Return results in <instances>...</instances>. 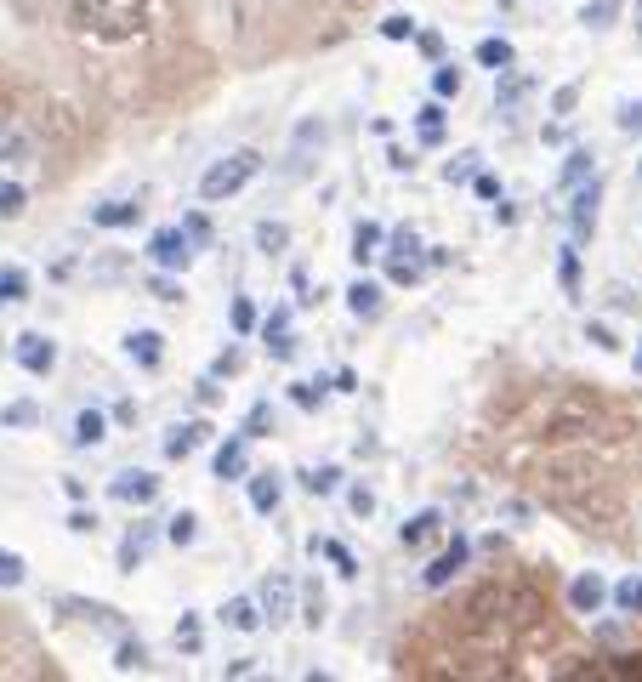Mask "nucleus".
I'll return each instance as SVG.
<instances>
[{
    "mask_svg": "<svg viewBox=\"0 0 642 682\" xmlns=\"http://www.w3.org/2000/svg\"><path fill=\"white\" fill-rule=\"evenodd\" d=\"M148 17V0H69V24L80 34H97L120 46V40H137Z\"/></svg>",
    "mask_w": 642,
    "mask_h": 682,
    "instance_id": "1",
    "label": "nucleus"
},
{
    "mask_svg": "<svg viewBox=\"0 0 642 682\" xmlns=\"http://www.w3.org/2000/svg\"><path fill=\"white\" fill-rule=\"evenodd\" d=\"M256 170H262V154H256V148H239V154H228V160H217V165L205 170V177H199V194H205L210 205H222V200L239 194Z\"/></svg>",
    "mask_w": 642,
    "mask_h": 682,
    "instance_id": "2",
    "label": "nucleus"
},
{
    "mask_svg": "<svg viewBox=\"0 0 642 682\" xmlns=\"http://www.w3.org/2000/svg\"><path fill=\"white\" fill-rule=\"evenodd\" d=\"M591 426H597V410H591V404L563 398L558 410H551V415L540 421V433H534V438H546V443H558V438H586Z\"/></svg>",
    "mask_w": 642,
    "mask_h": 682,
    "instance_id": "3",
    "label": "nucleus"
},
{
    "mask_svg": "<svg viewBox=\"0 0 642 682\" xmlns=\"http://www.w3.org/2000/svg\"><path fill=\"white\" fill-rule=\"evenodd\" d=\"M148 256H154V268L177 273V268H188V262H194V239H188L182 228H160L154 239H148Z\"/></svg>",
    "mask_w": 642,
    "mask_h": 682,
    "instance_id": "4",
    "label": "nucleus"
},
{
    "mask_svg": "<svg viewBox=\"0 0 642 682\" xmlns=\"http://www.w3.org/2000/svg\"><path fill=\"white\" fill-rule=\"evenodd\" d=\"M466 558H472V546H466V535H455V541H449V546L438 551V558H433V563H426V569H421V580H426V586H433V591H443V586H449V580H455V574L466 569Z\"/></svg>",
    "mask_w": 642,
    "mask_h": 682,
    "instance_id": "5",
    "label": "nucleus"
},
{
    "mask_svg": "<svg viewBox=\"0 0 642 682\" xmlns=\"http://www.w3.org/2000/svg\"><path fill=\"white\" fill-rule=\"evenodd\" d=\"M17 365H24L29 375H52V365H57V341L40 336V330H24V336H17Z\"/></svg>",
    "mask_w": 642,
    "mask_h": 682,
    "instance_id": "6",
    "label": "nucleus"
},
{
    "mask_svg": "<svg viewBox=\"0 0 642 682\" xmlns=\"http://www.w3.org/2000/svg\"><path fill=\"white\" fill-rule=\"evenodd\" d=\"M290 614H296V580H290V574H273V580L262 586V620L285 626Z\"/></svg>",
    "mask_w": 642,
    "mask_h": 682,
    "instance_id": "7",
    "label": "nucleus"
},
{
    "mask_svg": "<svg viewBox=\"0 0 642 682\" xmlns=\"http://www.w3.org/2000/svg\"><path fill=\"white\" fill-rule=\"evenodd\" d=\"M109 495L120 501V506H148L160 495V478L154 473H120L114 483H109Z\"/></svg>",
    "mask_w": 642,
    "mask_h": 682,
    "instance_id": "8",
    "label": "nucleus"
},
{
    "mask_svg": "<svg viewBox=\"0 0 642 682\" xmlns=\"http://www.w3.org/2000/svg\"><path fill=\"white\" fill-rule=\"evenodd\" d=\"M603 603H608V580L603 574H574L569 580V609L574 614H597Z\"/></svg>",
    "mask_w": 642,
    "mask_h": 682,
    "instance_id": "9",
    "label": "nucleus"
},
{
    "mask_svg": "<svg viewBox=\"0 0 642 682\" xmlns=\"http://www.w3.org/2000/svg\"><path fill=\"white\" fill-rule=\"evenodd\" d=\"M597 200H603V188H597V182H580V188H574V200H569L574 239H591V228H597Z\"/></svg>",
    "mask_w": 642,
    "mask_h": 682,
    "instance_id": "10",
    "label": "nucleus"
},
{
    "mask_svg": "<svg viewBox=\"0 0 642 682\" xmlns=\"http://www.w3.org/2000/svg\"><path fill=\"white\" fill-rule=\"evenodd\" d=\"M256 330H262V341H268V353H273V358H296L290 307H273V313H268V318H262V325H256Z\"/></svg>",
    "mask_w": 642,
    "mask_h": 682,
    "instance_id": "11",
    "label": "nucleus"
},
{
    "mask_svg": "<svg viewBox=\"0 0 642 682\" xmlns=\"http://www.w3.org/2000/svg\"><path fill=\"white\" fill-rule=\"evenodd\" d=\"M205 438H210V421H182V426H170V438H165V461H188Z\"/></svg>",
    "mask_w": 642,
    "mask_h": 682,
    "instance_id": "12",
    "label": "nucleus"
},
{
    "mask_svg": "<svg viewBox=\"0 0 642 682\" xmlns=\"http://www.w3.org/2000/svg\"><path fill=\"white\" fill-rule=\"evenodd\" d=\"M443 132H449L443 102H438V97H433V102H421V109H415V137H421L426 148H438V142H443Z\"/></svg>",
    "mask_w": 642,
    "mask_h": 682,
    "instance_id": "13",
    "label": "nucleus"
},
{
    "mask_svg": "<svg viewBox=\"0 0 642 682\" xmlns=\"http://www.w3.org/2000/svg\"><path fill=\"white\" fill-rule=\"evenodd\" d=\"M222 626H233V631H262L268 620H262V603H250V597H228L222 603Z\"/></svg>",
    "mask_w": 642,
    "mask_h": 682,
    "instance_id": "14",
    "label": "nucleus"
},
{
    "mask_svg": "<svg viewBox=\"0 0 642 682\" xmlns=\"http://www.w3.org/2000/svg\"><path fill=\"white\" fill-rule=\"evenodd\" d=\"M245 483H250V506L262 512V518H268V512H279V501H285L279 473H256V478H245Z\"/></svg>",
    "mask_w": 642,
    "mask_h": 682,
    "instance_id": "15",
    "label": "nucleus"
},
{
    "mask_svg": "<svg viewBox=\"0 0 642 682\" xmlns=\"http://www.w3.org/2000/svg\"><path fill=\"white\" fill-rule=\"evenodd\" d=\"M125 353H131L142 370H160V358H165V341H160L154 330H131V336H125Z\"/></svg>",
    "mask_w": 642,
    "mask_h": 682,
    "instance_id": "16",
    "label": "nucleus"
},
{
    "mask_svg": "<svg viewBox=\"0 0 642 682\" xmlns=\"http://www.w3.org/2000/svg\"><path fill=\"white\" fill-rule=\"evenodd\" d=\"M245 433L239 438H228V443H217V461H210V466H217V478L228 483V478H245Z\"/></svg>",
    "mask_w": 642,
    "mask_h": 682,
    "instance_id": "17",
    "label": "nucleus"
},
{
    "mask_svg": "<svg viewBox=\"0 0 642 682\" xmlns=\"http://www.w3.org/2000/svg\"><path fill=\"white\" fill-rule=\"evenodd\" d=\"M478 69H495V74H506L511 69V57H518V52H511V40H501V34H489V40H478Z\"/></svg>",
    "mask_w": 642,
    "mask_h": 682,
    "instance_id": "18",
    "label": "nucleus"
},
{
    "mask_svg": "<svg viewBox=\"0 0 642 682\" xmlns=\"http://www.w3.org/2000/svg\"><path fill=\"white\" fill-rule=\"evenodd\" d=\"M142 217V205H131V200H109V205H92V222L97 228H131Z\"/></svg>",
    "mask_w": 642,
    "mask_h": 682,
    "instance_id": "19",
    "label": "nucleus"
},
{
    "mask_svg": "<svg viewBox=\"0 0 642 682\" xmlns=\"http://www.w3.org/2000/svg\"><path fill=\"white\" fill-rule=\"evenodd\" d=\"M347 307H353L358 318H381V285L353 279V285H347Z\"/></svg>",
    "mask_w": 642,
    "mask_h": 682,
    "instance_id": "20",
    "label": "nucleus"
},
{
    "mask_svg": "<svg viewBox=\"0 0 642 682\" xmlns=\"http://www.w3.org/2000/svg\"><path fill=\"white\" fill-rule=\"evenodd\" d=\"M438 529H443V518H438V512H415V518L398 529V541H404V546H426V541L438 535Z\"/></svg>",
    "mask_w": 642,
    "mask_h": 682,
    "instance_id": "21",
    "label": "nucleus"
},
{
    "mask_svg": "<svg viewBox=\"0 0 642 682\" xmlns=\"http://www.w3.org/2000/svg\"><path fill=\"white\" fill-rule=\"evenodd\" d=\"M381 239H387V228H381V222H358V228H353V262L364 268V262L381 250Z\"/></svg>",
    "mask_w": 642,
    "mask_h": 682,
    "instance_id": "22",
    "label": "nucleus"
},
{
    "mask_svg": "<svg viewBox=\"0 0 642 682\" xmlns=\"http://www.w3.org/2000/svg\"><path fill=\"white\" fill-rule=\"evenodd\" d=\"M102 433H109V421H102V410H80V415H74V443H80V450H97V443H102Z\"/></svg>",
    "mask_w": 642,
    "mask_h": 682,
    "instance_id": "23",
    "label": "nucleus"
},
{
    "mask_svg": "<svg viewBox=\"0 0 642 682\" xmlns=\"http://www.w3.org/2000/svg\"><path fill=\"white\" fill-rule=\"evenodd\" d=\"M313 551L336 563V574H341V580H353V574H358V558H353V551L341 546V541H313Z\"/></svg>",
    "mask_w": 642,
    "mask_h": 682,
    "instance_id": "24",
    "label": "nucleus"
},
{
    "mask_svg": "<svg viewBox=\"0 0 642 682\" xmlns=\"http://www.w3.org/2000/svg\"><path fill=\"white\" fill-rule=\"evenodd\" d=\"M302 489H307V495H336V489H341V466H307Z\"/></svg>",
    "mask_w": 642,
    "mask_h": 682,
    "instance_id": "25",
    "label": "nucleus"
},
{
    "mask_svg": "<svg viewBox=\"0 0 642 682\" xmlns=\"http://www.w3.org/2000/svg\"><path fill=\"white\" fill-rule=\"evenodd\" d=\"M608 597H614L619 614H642V580H637V574H626L619 586H608Z\"/></svg>",
    "mask_w": 642,
    "mask_h": 682,
    "instance_id": "26",
    "label": "nucleus"
},
{
    "mask_svg": "<svg viewBox=\"0 0 642 682\" xmlns=\"http://www.w3.org/2000/svg\"><path fill=\"white\" fill-rule=\"evenodd\" d=\"M165 541L170 546H194L199 541V518H194V512H177V518L165 523Z\"/></svg>",
    "mask_w": 642,
    "mask_h": 682,
    "instance_id": "27",
    "label": "nucleus"
},
{
    "mask_svg": "<svg viewBox=\"0 0 642 682\" xmlns=\"http://www.w3.org/2000/svg\"><path fill=\"white\" fill-rule=\"evenodd\" d=\"M421 273H426L421 256H387V279H393V285H415Z\"/></svg>",
    "mask_w": 642,
    "mask_h": 682,
    "instance_id": "28",
    "label": "nucleus"
},
{
    "mask_svg": "<svg viewBox=\"0 0 642 682\" xmlns=\"http://www.w3.org/2000/svg\"><path fill=\"white\" fill-rule=\"evenodd\" d=\"M433 97L438 102L461 97V69H455V63H438V69H433Z\"/></svg>",
    "mask_w": 642,
    "mask_h": 682,
    "instance_id": "29",
    "label": "nucleus"
},
{
    "mask_svg": "<svg viewBox=\"0 0 642 682\" xmlns=\"http://www.w3.org/2000/svg\"><path fill=\"white\" fill-rule=\"evenodd\" d=\"M142 551H148V529H131V535L120 541V569H125V574H137V563H142Z\"/></svg>",
    "mask_w": 642,
    "mask_h": 682,
    "instance_id": "30",
    "label": "nucleus"
},
{
    "mask_svg": "<svg viewBox=\"0 0 642 682\" xmlns=\"http://www.w3.org/2000/svg\"><path fill=\"white\" fill-rule=\"evenodd\" d=\"M29 296V273L24 268H0V302H24Z\"/></svg>",
    "mask_w": 642,
    "mask_h": 682,
    "instance_id": "31",
    "label": "nucleus"
},
{
    "mask_svg": "<svg viewBox=\"0 0 642 682\" xmlns=\"http://www.w3.org/2000/svg\"><path fill=\"white\" fill-rule=\"evenodd\" d=\"M177 648H182V654H199V648H205L199 614H182V620H177Z\"/></svg>",
    "mask_w": 642,
    "mask_h": 682,
    "instance_id": "32",
    "label": "nucleus"
},
{
    "mask_svg": "<svg viewBox=\"0 0 642 682\" xmlns=\"http://www.w3.org/2000/svg\"><path fill=\"white\" fill-rule=\"evenodd\" d=\"M290 404L296 410H318L325 404V381H290Z\"/></svg>",
    "mask_w": 642,
    "mask_h": 682,
    "instance_id": "33",
    "label": "nucleus"
},
{
    "mask_svg": "<svg viewBox=\"0 0 642 682\" xmlns=\"http://www.w3.org/2000/svg\"><path fill=\"white\" fill-rule=\"evenodd\" d=\"M256 245H262L268 256L285 250V245H290V228H285V222H256Z\"/></svg>",
    "mask_w": 642,
    "mask_h": 682,
    "instance_id": "34",
    "label": "nucleus"
},
{
    "mask_svg": "<svg viewBox=\"0 0 642 682\" xmlns=\"http://www.w3.org/2000/svg\"><path fill=\"white\" fill-rule=\"evenodd\" d=\"M24 205H29V194H24V182H0V217H24Z\"/></svg>",
    "mask_w": 642,
    "mask_h": 682,
    "instance_id": "35",
    "label": "nucleus"
},
{
    "mask_svg": "<svg viewBox=\"0 0 642 682\" xmlns=\"http://www.w3.org/2000/svg\"><path fill=\"white\" fill-rule=\"evenodd\" d=\"M558 279H563L569 296H580V250H563L558 256Z\"/></svg>",
    "mask_w": 642,
    "mask_h": 682,
    "instance_id": "36",
    "label": "nucleus"
},
{
    "mask_svg": "<svg viewBox=\"0 0 642 682\" xmlns=\"http://www.w3.org/2000/svg\"><path fill=\"white\" fill-rule=\"evenodd\" d=\"M614 17H619V0H597V6H586V12H580V24H591V29H608Z\"/></svg>",
    "mask_w": 642,
    "mask_h": 682,
    "instance_id": "37",
    "label": "nucleus"
},
{
    "mask_svg": "<svg viewBox=\"0 0 642 682\" xmlns=\"http://www.w3.org/2000/svg\"><path fill=\"white\" fill-rule=\"evenodd\" d=\"M381 34H387V40H415V17H410V12L381 17Z\"/></svg>",
    "mask_w": 642,
    "mask_h": 682,
    "instance_id": "38",
    "label": "nucleus"
},
{
    "mask_svg": "<svg viewBox=\"0 0 642 682\" xmlns=\"http://www.w3.org/2000/svg\"><path fill=\"white\" fill-rule=\"evenodd\" d=\"M586 170H591V154H586V148H574L569 165H563V188H580V182H586Z\"/></svg>",
    "mask_w": 642,
    "mask_h": 682,
    "instance_id": "39",
    "label": "nucleus"
},
{
    "mask_svg": "<svg viewBox=\"0 0 642 682\" xmlns=\"http://www.w3.org/2000/svg\"><path fill=\"white\" fill-rule=\"evenodd\" d=\"M0 421H6V426H34V421H40V410H34L29 398H17V404H6V410H0Z\"/></svg>",
    "mask_w": 642,
    "mask_h": 682,
    "instance_id": "40",
    "label": "nucleus"
},
{
    "mask_svg": "<svg viewBox=\"0 0 642 682\" xmlns=\"http://www.w3.org/2000/svg\"><path fill=\"white\" fill-rule=\"evenodd\" d=\"M0 586H24V558H17V551H0Z\"/></svg>",
    "mask_w": 642,
    "mask_h": 682,
    "instance_id": "41",
    "label": "nucleus"
},
{
    "mask_svg": "<svg viewBox=\"0 0 642 682\" xmlns=\"http://www.w3.org/2000/svg\"><path fill=\"white\" fill-rule=\"evenodd\" d=\"M142 659H148V648H142V643H120L114 671H142Z\"/></svg>",
    "mask_w": 642,
    "mask_h": 682,
    "instance_id": "42",
    "label": "nucleus"
},
{
    "mask_svg": "<svg viewBox=\"0 0 642 682\" xmlns=\"http://www.w3.org/2000/svg\"><path fill=\"white\" fill-rule=\"evenodd\" d=\"M256 325H262V318H256V307L245 302V296H233V330H239V336H250Z\"/></svg>",
    "mask_w": 642,
    "mask_h": 682,
    "instance_id": "43",
    "label": "nucleus"
},
{
    "mask_svg": "<svg viewBox=\"0 0 642 682\" xmlns=\"http://www.w3.org/2000/svg\"><path fill=\"white\" fill-rule=\"evenodd\" d=\"M466 177H478V154H461L443 165V182H466Z\"/></svg>",
    "mask_w": 642,
    "mask_h": 682,
    "instance_id": "44",
    "label": "nucleus"
},
{
    "mask_svg": "<svg viewBox=\"0 0 642 682\" xmlns=\"http://www.w3.org/2000/svg\"><path fill=\"white\" fill-rule=\"evenodd\" d=\"M148 290H154V296H160V302H182V285H177V279H170V273H165V268L154 273V279H148Z\"/></svg>",
    "mask_w": 642,
    "mask_h": 682,
    "instance_id": "45",
    "label": "nucleus"
},
{
    "mask_svg": "<svg viewBox=\"0 0 642 682\" xmlns=\"http://www.w3.org/2000/svg\"><path fill=\"white\" fill-rule=\"evenodd\" d=\"M239 370H245V353H239V347L217 353V365H210V375H217V381H222V375H239Z\"/></svg>",
    "mask_w": 642,
    "mask_h": 682,
    "instance_id": "46",
    "label": "nucleus"
},
{
    "mask_svg": "<svg viewBox=\"0 0 642 682\" xmlns=\"http://www.w3.org/2000/svg\"><path fill=\"white\" fill-rule=\"evenodd\" d=\"M268 426H273V410H268V404H256L250 421H245V438H268Z\"/></svg>",
    "mask_w": 642,
    "mask_h": 682,
    "instance_id": "47",
    "label": "nucleus"
},
{
    "mask_svg": "<svg viewBox=\"0 0 642 682\" xmlns=\"http://www.w3.org/2000/svg\"><path fill=\"white\" fill-rule=\"evenodd\" d=\"M347 506L358 512V518H370V512H375V495H370L364 483H353V489H347Z\"/></svg>",
    "mask_w": 642,
    "mask_h": 682,
    "instance_id": "48",
    "label": "nucleus"
},
{
    "mask_svg": "<svg viewBox=\"0 0 642 682\" xmlns=\"http://www.w3.org/2000/svg\"><path fill=\"white\" fill-rule=\"evenodd\" d=\"M421 239H415V228H393V256H415Z\"/></svg>",
    "mask_w": 642,
    "mask_h": 682,
    "instance_id": "49",
    "label": "nucleus"
},
{
    "mask_svg": "<svg viewBox=\"0 0 642 682\" xmlns=\"http://www.w3.org/2000/svg\"><path fill=\"white\" fill-rule=\"evenodd\" d=\"M302 620L318 631V626H325V591H307V609H302Z\"/></svg>",
    "mask_w": 642,
    "mask_h": 682,
    "instance_id": "50",
    "label": "nucleus"
},
{
    "mask_svg": "<svg viewBox=\"0 0 642 682\" xmlns=\"http://www.w3.org/2000/svg\"><path fill=\"white\" fill-rule=\"evenodd\" d=\"M586 341H591V347H603V353H614V347H619L608 325H586Z\"/></svg>",
    "mask_w": 642,
    "mask_h": 682,
    "instance_id": "51",
    "label": "nucleus"
},
{
    "mask_svg": "<svg viewBox=\"0 0 642 682\" xmlns=\"http://www.w3.org/2000/svg\"><path fill=\"white\" fill-rule=\"evenodd\" d=\"M472 188H478V200H501V177H489V170H478Z\"/></svg>",
    "mask_w": 642,
    "mask_h": 682,
    "instance_id": "52",
    "label": "nucleus"
},
{
    "mask_svg": "<svg viewBox=\"0 0 642 682\" xmlns=\"http://www.w3.org/2000/svg\"><path fill=\"white\" fill-rule=\"evenodd\" d=\"M182 233H188V239H194V245H199V239H210V222H205V217H199V210H194V217H182Z\"/></svg>",
    "mask_w": 642,
    "mask_h": 682,
    "instance_id": "53",
    "label": "nucleus"
},
{
    "mask_svg": "<svg viewBox=\"0 0 642 682\" xmlns=\"http://www.w3.org/2000/svg\"><path fill=\"white\" fill-rule=\"evenodd\" d=\"M69 529H74V535H92V529H97V512H69Z\"/></svg>",
    "mask_w": 642,
    "mask_h": 682,
    "instance_id": "54",
    "label": "nucleus"
},
{
    "mask_svg": "<svg viewBox=\"0 0 642 682\" xmlns=\"http://www.w3.org/2000/svg\"><path fill=\"white\" fill-rule=\"evenodd\" d=\"M415 46H421L426 57H443V34H433V29H426V34H421V29H415Z\"/></svg>",
    "mask_w": 642,
    "mask_h": 682,
    "instance_id": "55",
    "label": "nucleus"
},
{
    "mask_svg": "<svg viewBox=\"0 0 642 682\" xmlns=\"http://www.w3.org/2000/svg\"><path fill=\"white\" fill-rule=\"evenodd\" d=\"M608 671H614V677H642V654H626V659H614Z\"/></svg>",
    "mask_w": 642,
    "mask_h": 682,
    "instance_id": "56",
    "label": "nucleus"
},
{
    "mask_svg": "<svg viewBox=\"0 0 642 682\" xmlns=\"http://www.w3.org/2000/svg\"><path fill=\"white\" fill-rule=\"evenodd\" d=\"M619 125H626V132H642V102H631V109L619 114Z\"/></svg>",
    "mask_w": 642,
    "mask_h": 682,
    "instance_id": "57",
    "label": "nucleus"
},
{
    "mask_svg": "<svg viewBox=\"0 0 642 682\" xmlns=\"http://www.w3.org/2000/svg\"><path fill=\"white\" fill-rule=\"evenodd\" d=\"M574 97H580V92H574V85H563V92H558V102H551V109H558V114H569V109H574Z\"/></svg>",
    "mask_w": 642,
    "mask_h": 682,
    "instance_id": "58",
    "label": "nucleus"
},
{
    "mask_svg": "<svg viewBox=\"0 0 642 682\" xmlns=\"http://www.w3.org/2000/svg\"><path fill=\"white\" fill-rule=\"evenodd\" d=\"M336 393H358V375L353 370H336Z\"/></svg>",
    "mask_w": 642,
    "mask_h": 682,
    "instance_id": "59",
    "label": "nucleus"
},
{
    "mask_svg": "<svg viewBox=\"0 0 642 682\" xmlns=\"http://www.w3.org/2000/svg\"><path fill=\"white\" fill-rule=\"evenodd\" d=\"M12 120V97H6V85H0V125Z\"/></svg>",
    "mask_w": 642,
    "mask_h": 682,
    "instance_id": "60",
    "label": "nucleus"
},
{
    "mask_svg": "<svg viewBox=\"0 0 642 682\" xmlns=\"http://www.w3.org/2000/svg\"><path fill=\"white\" fill-rule=\"evenodd\" d=\"M631 365H637V375H642V341H637V358H631Z\"/></svg>",
    "mask_w": 642,
    "mask_h": 682,
    "instance_id": "61",
    "label": "nucleus"
}]
</instances>
